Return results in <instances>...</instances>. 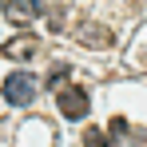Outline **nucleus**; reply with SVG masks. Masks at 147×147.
Returning a JSON list of instances; mask_svg holds the SVG:
<instances>
[{"instance_id": "2", "label": "nucleus", "mask_w": 147, "mask_h": 147, "mask_svg": "<svg viewBox=\"0 0 147 147\" xmlns=\"http://www.w3.org/2000/svg\"><path fill=\"white\" fill-rule=\"evenodd\" d=\"M56 107H60V115H64V119H84V115L92 111L88 92H84V88H76V84H68V88H60V92H56Z\"/></svg>"}, {"instance_id": "1", "label": "nucleus", "mask_w": 147, "mask_h": 147, "mask_svg": "<svg viewBox=\"0 0 147 147\" xmlns=\"http://www.w3.org/2000/svg\"><path fill=\"white\" fill-rule=\"evenodd\" d=\"M0 96H4V103H12V107H28L32 99L40 96V80H36L32 72H12L8 80H4Z\"/></svg>"}, {"instance_id": "5", "label": "nucleus", "mask_w": 147, "mask_h": 147, "mask_svg": "<svg viewBox=\"0 0 147 147\" xmlns=\"http://www.w3.org/2000/svg\"><path fill=\"white\" fill-rule=\"evenodd\" d=\"M80 44H84V48H107V44H111V32L99 28V24H84L80 28Z\"/></svg>"}, {"instance_id": "4", "label": "nucleus", "mask_w": 147, "mask_h": 147, "mask_svg": "<svg viewBox=\"0 0 147 147\" xmlns=\"http://www.w3.org/2000/svg\"><path fill=\"white\" fill-rule=\"evenodd\" d=\"M36 48H40V40L36 36H28V32H20V36H12V40H4V56L8 60H32L36 56Z\"/></svg>"}, {"instance_id": "6", "label": "nucleus", "mask_w": 147, "mask_h": 147, "mask_svg": "<svg viewBox=\"0 0 147 147\" xmlns=\"http://www.w3.org/2000/svg\"><path fill=\"white\" fill-rule=\"evenodd\" d=\"M84 147H119V143H115V135H107V131L92 127V131H84Z\"/></svg>"}, {"instance_id": "3", "label": "nucleus", "mask_w": 147, "mask_h": 147, "mask_svg": "<svg viewBox=\"0 0 147 147\" xmlns=\"http://www.w3.org/2000/svg\"><path fill=\"white\" fill-rule=\"evenodd\" d=\"M40 12H44V4H40V0H4V16H8L16 28L36 24V16H40Z\"/></svg>"}, {"instance_id": "7", "label": "nucleus", "mask_w": 147, "mask_h": 147, "mask_svg": "<svg viewBox=\"0 0 147 147\" xmlns=\"http://www.w3.org/2000/svg\"><path fill=\"white\" fill-rule=\"evenodd\" d=\"M68 72H72V68H64V64H60V68H52V88H64Z\"/></svg>"}]
</instances>
